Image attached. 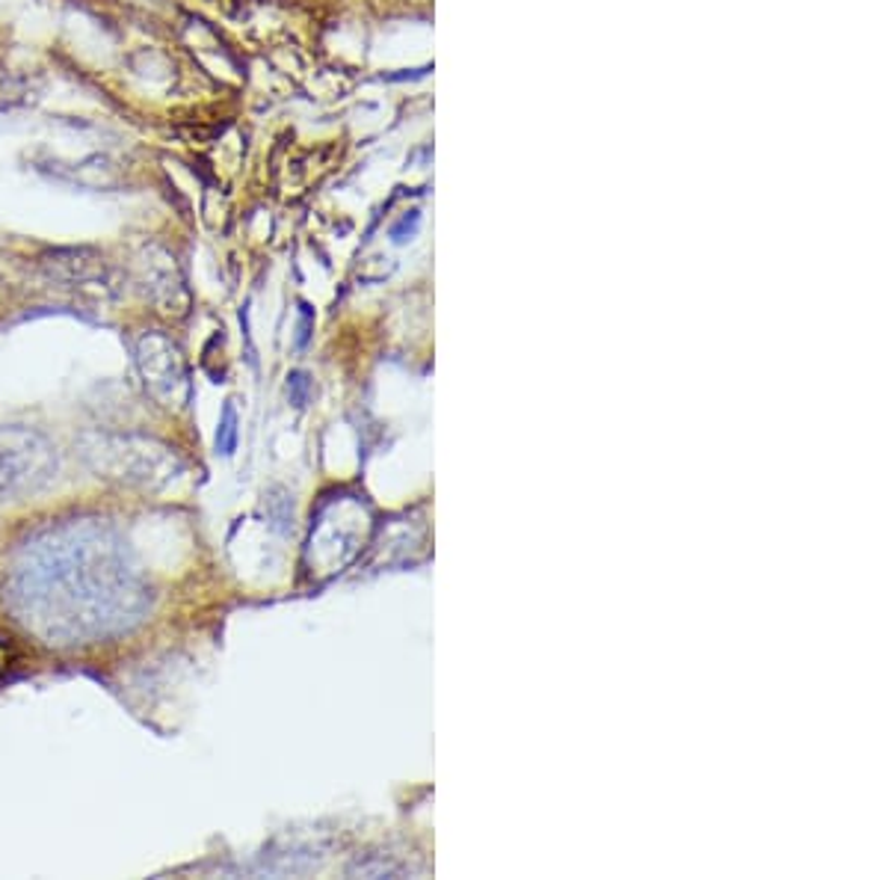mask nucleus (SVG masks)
Segmentation results:
<instances>
[{
	"instance_id": "f257e3e1",
	"label": "nucleus",
	"mask_w": 888,
	"mask_h": 880,
	"mask_svg": "<svg viewBox=\"0 0 888 880\" xmlns=\"http://www.w3.org/2000/svg\"><path fill=\"white\" fill-rule=\"evenodd\" d=\"M0 596L27 635L57 649L116 640L155 602L134 549L101 516H69L27 534L7 563Z\"/></svg>"
},
{
	"instance_id": "f03ea898",
	"label": "nucleus",
	"mask_w": 888,
	"mask_h": 880,
	"mask_svg": "<svg viewBox=\"0 0 888 880\" xmlns=\"http://www.w3.org/2000/svg\"><path fill=\"white\" fill-rule=\"evenodd\" d=\"M74 448L96 478L119 484V487L163 489L170 487L184 468L181 456L155 436L89 430L74 442Z\"/></svg>"
},
{
	"instance_id": "7ed1b4c3",
	"label": "nucleus",
	"mask_w": 888,
	"mask_h": 880,
	"mask_svg": "<svg viewBox=\"0 0 888 880\" xmlns=\"http://www.w3.org/2000/svg\"><path fill=\"white\" fill-rule=\"evenodd\" d=\"M60 475V451L51 439L27 425L0 427V496L22 499L42 492Z\"/></svg>"
},
{
	"instance_id": "20e7f679",
	"label": "nucleus",
	"mask_w": 888,
	"mask_h": 880,
	"mask_svg": "<svg viewBox=\"0 0 888 880\" xmlns=\"http://www.w3.org/2000/svg\"><path fill=\"white\" fill-rule=\"evenodd\" d=\"M134 356L139 377L158 401L175 403L178 394H187V368L181 351L163 332H143L134 344Z\"/></svg>"
},
{
	"instance_id": "39448f33",
	"label": "nucleus",
	"mask_w": 888,
	"mask_h": 880,
	"mask_svg": "<svg viewBox=\"0 0 888 880\" xmlns=\"http://www.w3.org/2000/svg\"><path fill=\"white\" fill-rule=\"evenodd\" d=\"M139 270H143V285L146 294L158 303L160 311H184L187 306V291H184V279H181L175 258L160 246H148L143 258H139Z\"/></svg>"
},
{
	"instance_id": "423d86ee",
	"label": "nucleus",
	"mask_w": 888,
	"mask_h": 880,
	"mask_svg": "<svg viewBox=\"0 0 888 880\" xmlns=\"http://www.w3.org/2000/svg\"><path fill=\"white\" fill-rule=\"evenodd\" d=\"M217 451L222 456H232L237 451V410L232 401L222 406L220 427H217Z\"/></svg>"
},
{
	"instance_id": "0eeeda50",
	"label": "nucleus",
	"mask_w": 888,
	"mask_h": 880,
	"mask_svg": "<svg viewBox=\"0 0 888 880\" xmlns=\"http://www.w3.org/2000/svg\"><path fill=\"white\" fill-rule=\"evenodd\" d=\"M22 647H18V637H12L10 632L0 628V682H10L15 668L22 664Z\"/></svg>"
},
{
	"instance_id": "6e6552de",
	"label": "nucleus",
	"mask_w": 888,
	"mask_h": 880,
	"mask_svg": "<svg viewBox=\"0 0 888 880\" xmlns=\"http://www.w3.org/2000/svg\"><path fill=\"white\" fill-rule=\"evenodd\" d=\"M308 394H311V380L306 371H294L287 377V398L294 406H306Z\"/></svg>"
},
{
	"instance_id": "1a4fd4ad",
	"label": "nucleus",
	"mask_w": 888,
	"mask_h": 880,
	"mask_svg": "<svg viewBox=\"0 0 888 880\" xmlns=\"http://www.w3.org/2000/svg\"><path fill=\"white\" fill-rule=\"evenodd\" d=\"M418 223H421V217H418V211H412V217H403V223L394 225L392 237L400 244V241H406V234H415Z\"/></svg>"
},
{
	"instance_id": "9d476101",
	"label": "nucleus",
	"mask_w": 888,
	"mask_h": 880,
	"mask_svg": "<svg viewBox=\"0 0 888 880\" xmlns=\"http://www.w3.org/2000/svg\"><path fill=\"white\" fill-rule=\"evenodd\" d=\"M308 327H311V315H308V308L303 306V323H299V339H296V344L303 347L308 341Z\"/></svg>"
}]
</instances>
